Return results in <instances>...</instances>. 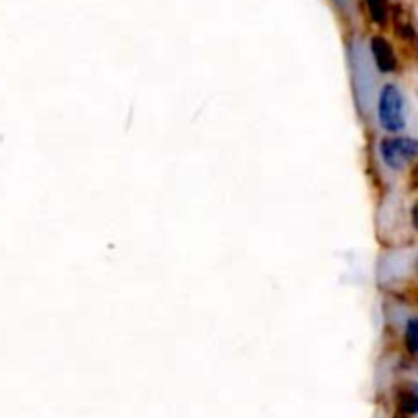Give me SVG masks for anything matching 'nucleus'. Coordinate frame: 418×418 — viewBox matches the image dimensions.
<instances>
[{
  "label": "nucleus",
  "instance_id": "obj_6",
  "mask_svg": "<svg viewBox=\"0 0 418 418\" xmlns=\"http://www.w3.org/2000/svg\"><path fill=\"white\" fill-rule=\"evenodd\" d=\"M370 19L376 22L377 27H386L390 17H392V6L388 0H365Z\"/></svg>",
  "mask_w": 418,
  "mask_h": 418
},
{
  "label": "nucleus",
  "instance_id": "obj_3",
  "mask_svg": "<svg viewBox=\"0 0 418 418\" xmlns=\"http://www.w3.org/2000/svg\"><path fill=\"white\" fill-rule=\"evenodd\" d=\"M390 19H392V27H394V35L402 45V51L408 53V58H418V33L412 25L410 13L402 4H394Z\"/></svg>",
  "mask_w": 418,
  "mask_h": 418
},
{
  "label": "nucleus",
  "instance_id": "obj_10",
  "mask_svg": "<svg viewBox=\"0 0 418 418\" xmlns=\"http://www.w3.org/2000/svg\"><path fill=\"white\" fill-rule=\"evenodd\" d=\"M392 418H410V417H408V414H402V412H396Z\"/></svg>",
  "mask_w": 418,
  "mask_h": 418
},
{
  "label": "nucleus",
  "instance_id": "obj_5",
  "mask_svg": "<svg viewBox=\"0 0 418 418\" xmlns=\"http://www.w3.org/2000/svg\"><path fill=\"white\" fill-rule=\"evenodd\" d=\"M396 412L417 417L418 414V381L406 379L396 386Z\"/></svg>",
  "mask_w": 418,
  "mask_h": 418
},
{
  "label": "nucleus",
  "instance_id": "obj_2",
  "mask_svg": "<svg viewBox=\"0 0 418 418\" xmlns=\"http://www.w3.org/2000/svg\"><path fill=\"white\" fill-rule=\"evenodd\" d=\"M379 153L390 169H404L418 162V141L410 137H386L379 143Z\"/></svg>",
  "mask_w": 418,
  "mask_h": 418
},
{
  "label": "nucleus",
  "instance_id": "obj_9",
  "mask_svg": "<svg viewBox=\"0 0 418 418\" xmlns=\"http://www.w3.org/2000/svg\"><path fill=\"white\" fill-rule=\"evenodd\" d=\"M410 221H412V227L418 230V198L417 202L412 204V209H410Z\"/></svg>",
  "mask_w": 418,
  "mask_h": 418
},
{
  "label": "nucleus",
  "instance_id": "obj_8",
  "mask_svg": "<svg viewBox=\"0 0 418 418\" xmlns=\"http://www.w3.org/2000/svg\"><path fill=\"white\" fill-rule=\"evenodd\" d=\"M408 180H410V188L418 190V162L410 169V178Z\"/></svg>",
  "mask_w": 418,
  "mask_h": 418
},
{
  "label": "nucleus",
  "instance_id": "obj_7",
  "mask_svg": "<svg viewBox=\"0 0 418 418\" xmlns=\"http://www.w3.org/2000/svg\"><path fill=\"white\" fill-rule=\"evenodd\" d=\"M404 347L412 357H418V318H410L404 329Z\"/></svg>",
  "mask_w": 418,
  "mask_h": 418
},
{
  "label": "nucleus",
  "instance_id": "obj_4",
  "mask_svg": "<svg viewBox=\"0 0 418 418\" xmlns=\"http://www.w3.org/2000/svg\"><path fill=\"white\" fill-rule=\"evenodd\" d=\"M370 49H372V55H374V62L376 67L381 74H394L398 70V55L392 47V43L388 41L386 37L381 35H374L370 39Z\"/></svg>",
  "mask_w": 418,
  "mask_h": 418
},
{
  "label": "nucleus",
  "instance_id": "obj_1",
  "mask_svg": "<svg viewBox=\"0 0 418 418\" xmlns=\"http://www.w3.org/2000/svg\"><path fill=\"white\" fill-rule=\"evenodd\" d=\"M377 121L384 131L400 133L406 126L404 119V96L396 84H386L377 100Z\"/></svg>",
  "mask_w": 418,
  "mask_h": 418
},
{
  "label": "nucleus",
  "instance_id": "obj_11",
  "mask_svg": "<svg viewBox=\"0 0 418 418\" xmlns=\"http://www.w3.org/2000/svg\"><path fill=\"white\" fill-rule=\"evenodd\" d=\"M417 275H418V261H417Z\"/></svg>",
  "mask_w": 418,
  "mask_h": 418
}]
</instances>
